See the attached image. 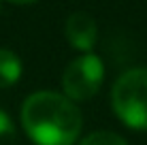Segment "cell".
I'll return each instance as SVG.
<instances>
[{
    "mask_svg": "<svg viewBox=\"0 0 147 145\" xmlns=\"http://www.w3.org/2000/svg\"><path fill=\"white\" fill-rule=\"evenodd\" d=\"M24 130L36 145H73L81 132V111L58 92H34L22 107Z\"/></svg>",
    "mask_w": 147,
    "mask_h": 145,
    "instance_id": "6da1fadb",
    "label": "cell"
},
{
    "mask_svg": "<svg viewBox=\"0 0 147 145\" xmlns=\"http://www.w3.org/2000/svg\"><path fill=\"white\" fill-rule=\"evenodd\" d=\"M113 111L128 128L147 130V68L126 71L111 92Z\"/></svg>",
    "mask_w": 147,
    "mask_h": 145,
    "instance_id": "7a4b0ae2",
    "label": "cell"
},
{
    "mask_svg": "<svg viewBox=\"0 0 147 145\" xmlns=\"http://www.w3.org/2000/svg\"><path fill=\"white\" fill-rule=\"evenodd\" d=\"M102 79H105L102 60L94 53L79 56L64 68L62 75L64 96L70 100H88L100 90Z\"/></svg>",
    "mask_w": 147,
    "mask_h": 145,
    "instance_id": "3957f363",
    "label": "cell"
},
{
    "mask_svg": "<svg viewBox=\"0 0 147 145\" xmlns=\"http://www.w3.org/2000/svg\"><path fill=\"white\" fill-rule=\"evenodd\" d=\"M64 34H66V41L73 45L79 51H90L96 45L98 38V26H96V19L85 11H77L66 19V26H64Z\"/></svg>",
    "mask_w": 147,
    "mask_h": 145,
    "instance_id": "277c9868",
    "label": "cell"
},
{
    "mask_svg": "<svg viewBox=\"0 0 147 145\" xmlns=\"http://www.w3.org/2000/svg\"><path fill=\"white\" fill-rule=\"evenodd\" d=\"M22 77V60L9 49H0V88H9Z\"/></svg>",
    "mask_w": 147,
    "mask_h": 145,
    "instance_id": "5b68a950",
    "label": "cell"
},
{
    "mask_svg": "<svg viewBox=\"0 0 147 145\" xmlns=\"http://www.w3.org/2000/svg\"><path fill=\"white\" fill-rule=\"evenodd\" d=\"M79 145H128L119 134L115 132H109V130H98V132H92L90 137H85Z\"/></svg>",
    "mask_w": 147,
    "mask_h": 145,
    "instance_id": "8992f818",
    "label": "cell"
},
{
    "mask_svg": "<svg viewBox=\"0 0 147 145\" xmlns=\"http://www.w3.org/2000/svg\"><path fill=\"white\" fill-rule=\"evenodd\" d=\"M13 139H15L13 122H11V117L0 109V145H9Z\"/></svg>",
    "mask_w": 147,
    "mask_h": 145,
    "instance_id": "52a82bcc",
    "label": "cell"
},
{
    "mask_svg": "<svg viewBox=\"0 0 147 145\" xmlns=\"http://www.w3.org/2000/svg\"><path fill=\"white\" fill-rule=\"evenodd\" d=\"M9 2H13V4H32V2H36V0H9Z\"/></svg>",
    "mask_w": 147,
    "mask_h": 145,
    "instance_id": "ba28073f",
    "label": "cell"
}]
</instances>
